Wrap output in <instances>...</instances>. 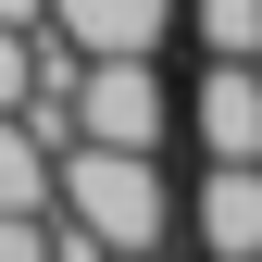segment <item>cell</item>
I'll return each mask as SVG.
<instances>
[{
  "label": "cell",
  "instance_id": "obj_1",
  "mask_svg": "<svg viewBox=\"0 0 262 262\" xmlns=\"http://www.w3.org/2000/svg\"><path fill=\"white\" fill-rule=\"evenodd\" d=\"M50 212H75L100 250H162V237H175L162 162L150 150H100V138H62L50 150Z\"/></svg>",
  "mask_w": 262,
  "mask_h": 262
},
{
  "label": "cell",
  "instance_id": "obj_2",
  "mask_svg": "<svg viewBox=\"0 0 262 262\" xmlns=\"http://www.w3.org/2000/svg\"><path fill=\"white\" fill-rule=\"evenodd\" d=\"M62 138H100V150H162V138H175L162 50H88V62H75V88H62Z\"/></svg>",
  "mask_w": 262,
  "mask_h": 262
},
{
  "label": "cell",
  "instance_id": "obj_3",
  "mask_svg": "<svg viewBox=\"0 0 262 262\" xmlns=\"http://www.w3.org/2000/svg\"><path fill=\"white\" fill-rule=\"evenodd\" d=\"M187 138H200V162H262V62H212V50H200Z\"/></svg>",
  "mask_w": 262,
  "mask_h": 262
},
{
  "label": "cell",
  "instance_id": "obj_4",
  "mask_svg": "<svg viewBox=\"0 0 262 262\" xmlns=\"http://www.w3.org/2000/svg\"><path fill=\"white\" fill-rule=\"evenodd\" d=\"M187 237L212 262H262V162H200L187 187Z\"/></svg>",
  "mask_w": 262,
  "mask_h": 262
},
{
  "label": "cell",
  "instance_id": "obj_5",
  "mask_svg": "<svg viewBox=\"0 0 262 262\" xmlns=\"http://www.w3.org/2000/svg\"><path fill=\"white\" fill-rule=\"evenodd\" d=\"M38 25H62L75 50H162L175 0H38Z\"/></svg>",
  "mask_w": 262,
  "mask_h": 262
},
{
  "label": "cell",
  "instance_id": "obj_6",
  "mask_svg": "<svg viewBox=\"0 0 262 262\" xmlns=\"http://www.w3.org/2000/svg\"><path fill=\"white\" fill-rule=\"evenodd\" d=\"M50 200V138L25 113H0V212H38Z\"/></svg>",
  "mask_w": 262,
  "mask_h": 262
},
{
  "label": "cell",
  "instance_id": "obj_7",
  "mask_svg": "<svg viewBox=\"0 0 262 262\" xmlns=\"http://www.w3.org/2000/svg\"><path fill=\"white\" fill-rule=\"evenodd\" d=\"M175 13L212 62H262V0H175Z\"/></svg>",
  "mask_w": 262,
  "mask_h": 262
},
{
  "label": "cell",
  "instance_id": "obj_8",
  "mask_svg": "<svg viewBox=\"0 0 262 262\" xmlns=\"http://www.w3.org/2000/svg\"><path fill=\"white\" fill-rule=\"evenodd\" d=\"M25 38H38V25H0V113L25 100Z\"/></svg>",
  "mask_w": 262,
  "mask_h": 262
},
{
  "label": "cell",
  "instance_id": "obj_9",
  "mask_svg": "<svg viewBox=\"0 0 262 262\" xmlns=\"http://www.w3.org/2000/svg\"><path fill=\"white\" fill-rule=\"evenodd\" d=\"M0 25H38V0H0Z\"/></svg>",
  "mask_w": 262,
  "mask_h": 262
},
{
  "label": "cell",
  "instance_id": "obj_10",
  "mask_svg": "<svg viewBox=\"0 0 262 262\" xmlns=\"http://www.w3.org/2000/svg\"><path fill=\"white\" fill-rule=\"evenodd\" d=\"M100 262H162V250H100Z\"/></svg>",
  "mask_w": 262,
  "mask_h": 262
}]
</instances>
